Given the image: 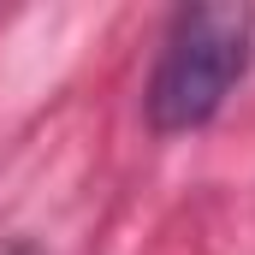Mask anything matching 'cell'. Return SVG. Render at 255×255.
I'll return each mask as SVG.
<instances>
[{
	"mask_svg": "<svg viewBox=\"0 0 255 255\" xmlns=\"http://www.w3.org/2000/svg\"><path fill=\"white\" fill-rule=\"evenodd\" d=\"M250 71V12L238 6H190L172 18L166 30V48L154 60L148 77V125L160 136H178V130L208 125L226 95L238 89V77Z\"/></svg>",
	"mask_w": 255,
	"mask_h": 255,
	"instance_id": "obj_1",
	"label": "cell"
}]
</instances>
